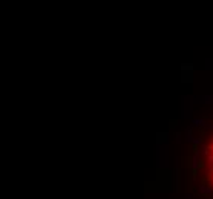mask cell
<instances>
[{
	"label": "cell",
	"instance_id": "1",
	"mask_svg": "<svg viewBox=\"0 0 213 199\" xmlns=\"http://www.w3.org/2000/svg\"><path fill=\"white\" fill-rule=\"evenodd\" d=\"M198 191L201 194H211V187H208V185H199L198 187Z\"/></svg>",
	"mask_w": 213,
	"mask_h": 199
},
{
	"label": "cell",
	"instance_id": "2",
	"mask_svg": "<svg viewBox=\"0 0 213 199\" xmlns=\"http://www.w3.org/2000/svg\"><path fill=\"white\" fill-rule=\"evenodd\" d=\"M211 175H213V165H208L207 170H205V176L207 178H211Z\"/></svg>",
	"mask_w": 213,
	"mask_h": 199
},
{
	"label": "cell",
	"instance_id": "3",
	"mask_svg": "<svg viewBox=\"0 0 213 199\" xmlns=\"http://www.w3.org/2000/svg\"><path fill=\"white\" fill-rule=\"evenodd\" d=\"M201 152H202V155H205V156H207V155L210 153V148H208V145H204Z\"/></svg>",
	"mask_w": 213,
	"mask_h": 199
},
{
	"label": "cell",
	"instance_id": "4",
	"mask_svg": "<svg viewBox=\"0 0 213 199\" xmlns=\"http://www.w3.org/2000/svg\"><path fill=\"white\" fill-rule=\"evenodd\" d=\"M207 164H208V165H213V155H211V153L207 155Z\"/></svg>",
	"mask_w": 213,
	"mask_h": 199
},
{
	"label": "cell",
	"instance_id": "5",
	"mask_svg": "<svg viewBox=\"0 0 213 199\" xmlns=\"http://www.w3.org/2000/svg\"><path fill=\"white\" fill-rule=\"evenodd\" d=\"M185 199H193V196H192V194H187V197H185Z\"/></svg>",
	"mask_w": 213,
	"mask_h": 199
},
{
	"label": "cell",
	"instance_id": "6",
	"mask_svg": "<svg viewBox=\"0 0 213 199\" xmlns=\"http://www.w3.org/2000/svg\"><path fill=\"white\" fill-rule=\"evenodd\" d=\"M211 193H213V187H211Z\"/></svg>",
	"mask_w": 213,
	"mask_h": 199
},
{
	"label": "cell",
	"instance_id": "7",
	"mask_svg": "<svg viewBox=\"0 0 213 199\" xmlns=\"http://www.w3.org/2000/svg\"><path fill=\"white\" fill-rule=\"evenodd\" d=\"M211 145H213V141H211Z\"/></svg>",
	"mask_w": 213,
	"mask_h": 199
}]
</instances>
